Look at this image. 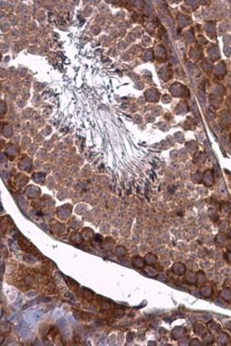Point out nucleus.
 <instances>
[{"mask_svg": "<svg viewBox=\"0 0 231 346\" xmlns=\"http://www.w3.org/2000/svg\"><path fill=\"white\" fill-rule=\"evenodd\" d=\"M221 294H222V297H223L226 301H230V300H231V291H230L228 289L223 290V291L221 292Z\"/></svg>", "mask_w": 231, "mask_h": 346, "instance_id": "obj_1", "label": "nucleus"}, {"mask_svg": "<svg viewBox=\"0 0 231 346\" xmlns=\"http://www.w3.org/2000/svg\"><path fill=\"white\" fill-rule=\"evenodd\" d=\"M226 259L229 261V263H231V252H227V253Z\"/></svg>", "mask_w": 231, "mask_h": 346, "instance_id": "obj_2", "label": "nucleus"}, {"mask_svg": "<svg viewBox=\"0 0 231 346\" xmlns=\"http://www.w3.org/2000/svg\"><path fill=\"white\" fill-rule=\"evenodd\" d=\"M228 237L231 239V230H230V232H229V233H228Z\"/></svg>", "mask_w": 231, "mask_h": 346, "instance_id": "obj_3", "label": "nucleus"}]
</instances>
